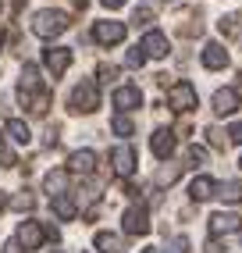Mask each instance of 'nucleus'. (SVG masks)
I'll list each match as a JSON object with an SVG mask.
<instances>
[{
  "label": "nucleus",
  "mask_w": 242,
  "mask_h": 253,
  "mask_svg": "<svg viewBox=\"0 0 242 253\" xmlns=\"http://www.w3.org/2000/svg\"><path fill=\"white\" fill-rule=\"evenodd\" d=\"M18 100H22L32 114H46V107H50V89L40 82V68H36V64H25V68H22Z\"/></svg>",
  "instance_id": "1"
},
{
  "label": "nucleus",
  "mask_w": 242,
  "mask_h": 253,
  "mask_svg": "<svg viewBox=\"0 0 242 253\" xmlns=\"http://www.w3.org/2000/svg\"><path fill=\"white\" fill-rule=\"evenodd\" d=\"M64 29H68V14L54 11V7H46V11H40L36 18H32V32H36L40 40H54V36H61Z\"/></svg>",
  "instance_id": "2"
},
{
  "label": "nucleus",
  "mask_w": 242,
  "mask_h": 253,
  "mask_svg": "<svg viewBox=\"0 0 242 253\" xmlns=\"http://www.w3.org/2000/svg\"><path fill=\"white\" fill-rule=\"evenodd\" d=\"M68 107H72L75 114H89V111H96V107H100V89H96V82L82 79L79 86L72 89V96H68Z\"/></svg>",
  "instance_id": "3"
},
{
  "label": "nucleus",
  "mask_w": 242,
  "mask_h": 253,
  "mask_svg": "<svg viewBox=\"0 0 242 253\" xmlns=\"http://www.w3.org/2000/svg\"><path fill=\"white\" fill-rule=\"evenodd\" d=\"M121 225H125V235H146L150 232V207L146 204H132L121 217Z\"/></svg>",
  "instance_id": "4"
},
{
  "label": "nucleus",
  "mask_w": 242,
  "mask_h": 253,
  "mask_svg": "<svg viewBox=\"0 0 242 253\" xmlns=\"http://www.w3.org/2000/svg\"><path fill=\"white\" fill-rule=\"evenodd\" d=\"M167 107L178 111V114L196 111V89L189 86V82H182V86H171V93H167Z\"/></svg>",
  "instance_id": "5"
},
{
  "label": "nucleus",
  "mask_w": 242,
  "mask_h": 253,
  "mask_svg": "<svg viewBox=\"0 0 242 253\" xmlns=\"http://www.w3.org/2000/svg\"><path fill=\"white\" fill-rule=\"evenodd\" d=\"M93 40H96L100 46H114V43H121V40H125V22H111V18L96 22V25H93Z\"/></svg>",
  "instance_id": "6"
},
{
  "label": "nucleus",
  "mask_w": 242,
  "mask_h": 253,
  "mask_svg": "<svg viewBox=\"0 0 242 253\" xmlns=\"http://www.w3.org/2000/svg\"><path fill=\"white\" fill-rule=\"evenodd\" d=\"M111 168H114V175H121V178H128V175L135 171V150H132L128 143H121V146H114V150H111Z\"/></svg>",
  "instance_id": "7"
},
{
  "label": "nucleus",
  "mask_w": 242,
  "mask_h": 253,
  "mask_svg": "<svg viewBox=\"0 0 242 253\" xmlns=\"http://www.w3.org/2000/svg\"><path fill=\"white\" fill-rule=\"evenodd\" d=\"M43 239H50V235H46V228H43L40 221H22V225H18V246H25V250H40Z\"/></svg>",
  "instance_id": "8"
},
{
  "label": "nucleus",
  "mask_w": 242,
  "mask_h": 253,
  "mask_svg": "<svg viewBox=\"0 0 242 253\" xmlns=\"http://www.w3.org/2000/svg\"><path fill=\"white\" fill-rule=\"evenodd\" d=\"M143 54L146 57H153V61H161V57H167L171 54V46H167V36H164V32H157V29H150L146 32V36H143Z\"/></svg>",
  "instance_id": "9"
},
{
  "label": "nucleus",
  "mask_w": 242,
  "mask_h": 253,
  "mask_svg": "<svg viewBox=\"0 0 242 253\" xmlns=\"http://www.w3.org/2000/svg\"><path fill=\"white\" fill-rule=\"evenodd\" d=\"M43 61H46L50 75H54V79H61V75L68 72V64H72V50H68V46H50L46 54H43Z\"/></svg>",
  "instance_id": "10"
},
{
  "label": "nucleus",
  "mask_w": 242,
  "mask_h": 253,
  "mask_svg": "<svg viewBox=\"0 0 242 253\" xmlns=\"http://www.w3.org/2000/svg\"><path fill=\"white\" fill-rule=\"evenodd\" d=\"M150 150H153V157L167 161L171 154H175V132H171V128H157L150 136Z\"/></svg>",
  "instance_id": "11"
},
{
  "label": "nucleus",
  "mask_w": 242,
  "mask_h": 253,
  "mask_svg": "<svg viewBox=\"0 0 242 253\" xmlns=\"http://www.w3.org/2000/svg\"><path fill=\"white\" fill-rule=\"evenodd\" d=\"M210 239H217V235H232L242 228V217L239 214H210Z\"/></svg>",
  "instance_id": "12"
},
{
  "label": "nucleus",
  "mask_w": 242,
  "mask_h": 253,
  "mask_svg": "<svg viewBox=\"0 0 242 253\" xmlns=\"http://www.w3.org/2000/svg\"><path fill=\"white\" fill-rule=\"evenodd\" d=\"M200 61H203V68L221 72V68H228V50H224L221 43H206L203 54H200Z\"/></svg>",
  "instance_id": "13"
},
{
  "label": "nucleus",
  "mask_w": 242,
  "mask_h": 253,
  "mask_svg": "<svg viewBox=\"0 0 242 253\" xmlns=\"http://www.w3.org/2000/svg\"><path fill=\"white\" fill-rule=\"evenodd\" d=\"M210 107H214L217 118H228V114L239 107V89H217L214 100H210Z\"/></svg>",
  "instance_id": "14"
},
{
  "label": "nucleus",
  "mask_w": 242,
  "mask_h": 253,
  "mask_svg": "<svg viewBox=\"0 0 242 253\" xmlns=\"http://www.w3.org/2000/svg\"><path fill=\"white\" fill-rule=\"evenodd\" d=\"M139 104H143L139 86H118V89H114V107H121V114H125V111H135Z\"/></svg>",
  "instance_id": "15"
},
{
  "label": "nucleus",
  "mask_w": 242,
  "mask_h": 253,
  "mask_svg": "<svg viewBox=\"0 0 242 253\" xmlns=\"http://www.w3.org/2000/svg\"><path fill=\"white\" fill-rule=\"evenodd\" d=\"M96 168V154L93 150H75L72 157H68V171H75V175H89Z\"/></svg>",
  "instance_id": "16"
},
{
  "label": "nucleus",
  "mask_w": 242,
  "mask_h": 253,
  "mask_svg": "<svg viewBox=\"0 0 242 253\" xmlns=\"http://www.w3.org/2000/svg\"><path fill=\"white\" fill-rule=\"evenodd\" d=\"M43 189L54 196V200H57V196H64V189H68V168H54V171H46Z\"/></svg>",
  "instance_id": "17"
},
{
  "label": "nucleus",
  "mask_w": 242,
  "mask_h": 253,
  "mask_svg": "<svg viewBox=\"0 0 242 253\" xmlns=\"http://www.w3.org/2000/svg\"><path fill=\"white\" fill-rule=\"evenodd\" d=\"M189 196H193L196 204H200V200H210V196H217V182L200 175V178H193V185H189Z\"/></svg>",
  "instance_id": "18"
},
{
  "label": "nucleus",
  "mask_w": 242,
  "mask_h": 253,
  "mask_svg": "<svg viewBox=\"0 0 242 253\" xmlns=\"http://www.w3.org/2000/svg\"><path fill=\"white\" fill-rule=\"evenodd\" d=\"M217 196L224 204H242V182H217Z\"/></svg>",
  "instance_id": "19"
},
{
  "label": "nucleus",
  "mask_w": 242,
  "mask_h": 253,
  "mask_svg": "<svg viewBox=\"0 0 242 253\" xmlns=\"http://www.w3.org/2000/svg\"><path fill=\"white\" fill-rule=\"evenodd\" d=\"M96 250L100 253H121V239L114 232H96Z\"/></svg>",
  "instance_id": "20"
},
{
  "label": "nucleus",
  "mask_w": 242,
  "mask_h": 253,
  "mask_svg": "<svg viewBox=\"0 0 242 253\" xmlns=\"http://www.w3.org/2000/svg\"><path fill=\"white\" fill-rule=\"evenodd\" d=\"M7 136H11L14 143H29V139H32V132H29L25 122H18V118H7Z\"/></svg>",
  "instance_id": "21"
},
{
  "label": "nucleus",
  "mask_w": 242,
  "mask_h": 253,
  "mask_svg": "<svg viewBox=\"0 0 242 253\" xmlns=\"http://www.w3.org/2000/svg\"><path fill=\"white\" fill-rule=\"evenodd\" d=\"M54 214L61 217V221H72V217H75V204H72V196H57V200H54Z\"/></svg>",
  "instance_id": "22"
},
{
  "label": "nucleus",
  "mask_w": 242,
  "mask_h": 253,
  "mask_svg": "<svg viewBox=\"0 0 242 253\" xmlns=\"http://www.w3.org/2000/svg\"><path fill=\"white\" fill-rule=\"evenodd\" d=\"M111 128L118 132V136H132V132H135V125H132V118H125V114H114V122H111Z\"/></svg>",
  "instance_id": "23"
},
{
  "label": "nucleus",
  "mask_w": 242,
  "mask_h": 253,
  "mask_svg": "<svg viewBox=\"0 0 242 253\" xmlns=\"http://www.w3.org/2000/svg\"><path fill=\"white\" fill-rule=\"evenodd\" d=\"M239 22H242L239 14H235V11H228V14H224V18H221L217 25H221V32H224V36H235V32H239Z\"/></svg>",
  "instance_id": "24"
},
{
  "label": "nucleus",
  "mask_w": 242,
  "mask_h": 253,
  "mask_svg": "<svg viewBox=\"0 0 242 253\" xmlns=\"http://www.w3.org/2000/svg\"><path fill=\"white\" fill-rule=\"evenodd\" d=\"M178 175H182V164H171V168H164V171H161L157 178H153V185H171Z\"/></svg>",
  "instance_id": "25"
},
{
  "label": "nucleus",
  "mask_w": 242,
  "mask_h": 253,
  "mask_svg": "<svg viewBox=\"0 0 242 253\" xmlns=\"http://www.w3.org/2000/svg\"><path fill=\"white\" fill-rule=\"evenodd\" d=\"M143 61H146V54H143V46H128V54H125V64H128V68H139Z\"/></svg>",
  "instance_id": "26"
},
{
  "label": "nucleus",
  "mask_w": 242,
  "mask_h": 253,
  "mask_svg": "<svg viewBox=\"0 0 242 253\" xmlns=\"http://www.w3.org/2000/svg\"><path fill=\"white\" fill-rule=\"evenodd\" d=\"M153 22V11L150 7H135L132 11V25H150Z\"/></svg>",
  "instance_id": "27"
},
{
  "label": "nucleus",
  "mask_w": 242,
  "mask_h": 253,
  "mask_svg": "<svg viewBox=\"0 0 242 253\" xmlns=\"http://www.w3.org/2000/svg\"><path fill=\"white\" fill-rule=\"evenodd\" d=\"M32 204H36V200H32V193H18V196L11 200V207H14V211H29Z\"/></svg>",
  "instance_id": "28"
},
{
  "label": "nucleus",
  "mask_w": 242,
  "mask_h": 253,
  "mask_svg": "<svg viewBox=\"0 0 242 253\" xmlns=\"http://www.w3.org/2000/svg\"><path fill=\"white\" fill-rule=\"evenodd\" d=\"M189 161H193V164H206V161H210V154H206L203 146H189Z\"/></svg>",
  "instance_id": "29"
},
{
  "label": "nucleus",
  "mask_w": 242,
  "mask_h": 253,
  "mask_svg": "<svg viewBox=\"0 0 242 253\" xmlns=\"http://www.w3.org/2000/svg\"><path fill=\"white\" fill-rule=\"evenodd\" d=\"M96 75H100V82H114L118 79V68H114V64H100Z\"/></svg>",
  "instance_id": "30"
},
{
  "label": "nucleus",
  "mask_w": 242,
  "mask_h": 253,
  "mask_svg": "<svg viewBox=\"0 0 242 253\" xmlns=\"http://www.w3.org/2000/svg\"><path fill=\"white\" fill-rule=\"evenodd\" d=\"M167 253H189V239H185V235L171 239V243H167Z\"/></svg>",
  "instance_id": "31"
},
{
  "label": "nucleus",
  "mask_w": 242,
  "mask_h": 253,
  "mask_svg": "<svg viewBox=\"0 0 242 253\" xmlns=\"http://www.w3.org/2000/svg\"><path fill=\"white\" fill-rule=\"evenodd\" d=\"M0 164H4V168L18 164V161H14V154H11V150H4V136H0Z\"/></svg>",
  "instance_id": "32"
},
{
  "label": "nucleus",
  "mask_w": 242,
  "mask_h": 253,
  "mask_svg": "<svg viewBox=\"0 0 242 253\" xmlns=\"http://www.w3.org/2000/svg\"><path fill=\"white\" fill-rule=\"evenodd\" d=\"M228 136H232V143H242V122H235V125L228 128Z\"/></svg>",
  "instance_id": "33"
},
{
  "label": "nucleus",
  "mask_w": 242,
  "mask_h": 253,
  "mask_svg": "<svg viewBox=\"0 0 242 253\" xmlns=\"http://www.w3.org/2000/svg\"><path fill=\"white\" fill-rule=\"evenodd\" d=\"M4 253H22V246H18V239H14V243H7V246H4Z\"/></svg>",
  "instance_id": "34"
},
{
  "label": "nucleus",
  "mask_w": 242,
  "mask_h": 253,
  "mask_svg": "<svg viewBox=\"0 0 242 253\" xmlns=\"http://www.w3.org/2000/svg\"><path fill=\"white\" fill-rule=\"evenodd\" d=\"M100 4H103V7H111V11H114V7H121V4H125V0H100Z\"/></svg>",
  "instance_id": "35"
},
{
  "label": "nucleus",
  "mask_w": 242,
  "mask_h": 253,
  "mask_svg": "<svg viewBox=\"0 0 242 253\" xmlns=\"http://www.w3.org/2000/svg\"><path fill=\"white\" fill-rule=\"evenodd\" d=\"M72 4H75V7H79V11H82V7H85V4H89V0H72Z\"/></svg>",
  "instance_id": "36"
},
{
  "label": "nucleus",
  "mask_w": 242,
  "mask_h": 253,
  "mask_svg": "<svg viewBox=\"0 0 242 253\" xmlns=\"http://www.w3.org/2000/svg\"><path fill=\"white\" fill-rule=\"evenodd\" d=\"M7 204H11V200H7V196H4V193H0V207H7Z\"/></svg>",
  "instance_id": "37"
},
{
  "label": "nucleus",
  "mask_w": 242,
  "mask_h": 253,
  "mask_svg": "<svg viewBox=\"0 0 242 253\" xmlns=\"http://www.w3.org/2000/svg\"><path fill=\"white\" fill-rule=\"evenodd\" d=\"M235 89H242V75H239V86H235Z\"/></svg>",
  "instance_id": "38"
},
{
  "label": "nucleus",
  "mask_w": 242,
  "mask_h": 253,
  "mask_svg": "<svg viewBox=\"0 0 242 253\" xmlns=\"http://www.w3.org/2000/svg\"><path fill=\"white\" fill-rule=\"evenodd\" d=\"M143 253H157V250H153V246H150V250H143Z\"/></svg>",
  "instance_id": "39"
},
{
  "label": "nucleus",
  "mask_w": 242,
  "mask_h": 253,
  "mask_svg": "<svg viewBox=\"0 0 242 253\" xmlns=\"http://www.w3.org/2000/svg\"><path fill=\"white\" fill-rule=\"evenodd\" d=\"M164 4H178V0H164Z\"/></svg>",
  "instance_id": "40"
},
{
  "label": "nucleus",
  "mask_w": 242,
  "mask_h": 253,
  "mask_svg": "<svg viewBox=\"0 0 242 253\" xmlns=\"http://www.w3.org/2000/svg\"><path fill=\"white\" fill-rule=\"evenodd\" d=\"M0 46H4V32H0Z\"/></svg>",
  "instance_id": "41"
},
{
  "label": "nucleus",
  "mask_w": 242,
  "mask_h": 253,
  "mask_svg": "<svg viewBox=\"0 0 242 253\" xmlns=\"http://www.w3.org/2000/svg\"><path fill=\"white\" fill-rule=\"evenodd\" d=\"M0 14H4V4H0Z\"/></svg>",
  "instance_id": "42"
},
{
  "label": "nucleus",
  "mask_w": 242,
  "mask_h": 253,
  "mask_svg": "<svg viewBox=\"0 0 242 253\" xmlns=\"http://www.w3.org/2000/svg\"><path fill=\"white\" fill-rule=\"evenodd\" d=\"M54 253H61V250H54Z\"/></svg>",
  "instance_id": "43"
},
{
  "label": "nucleus",
  "mask_w": 242,
  "mask_h": 253,
  "mask_svg": "<svg viewBox=\"0 0 242 253\" xmlns=\"http://www.w3.org/2000/svg\"><path fill=\"white\" fill-rule=\"evenodd\" d=\"M239 164H242V161H239Z\"/></svg>",
  "instance_id": "44"
}]
</instances>
